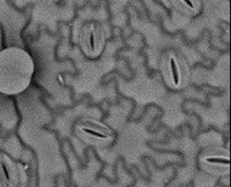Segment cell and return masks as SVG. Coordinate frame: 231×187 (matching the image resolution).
Wrapping results in <instances>:
<instances>
[{"instance_id":"cell-1","label":"cell","mask_w":231,"mask_h":187,"mask_svg":"<svg viewBox=\"0 0 231 187\" xmlns=\"http://www.w3.org/2000/svg\"><path fill=\"white\" fill-rule=\"evenodd\" d=\"M30 66L24 53L14 48L0 51V92L11 95L25 84Z\"/></svg>"},{"instance_id":"cell-2","label":"cell","mask_w":231,"mask_h":187,"mask_svg":"<svg viewBox=\"0 0 231 187\" xmlns=\"http://www.w3.org/2000/svg\"><path fill=\"white\" fill-rule=\"evenodd\" d=\"M170 70H171V75H173V81L174 85H178L180 82V75L177 65H176L175 59L173 57L170 58Z\"/></svg>"},{"instance_id":"cell-3","label":"cell","mask_w":231,"mask_h":187,"mask_svg":"<svg viewBox=\"0 0 231 187\" xmlns=\"http://www.w3.org/2000/svg\"><path fill=\"white\" fill-rule=\"evenodd\" d=\"M82 131H84L85 133L89 134L91 136L96 137V138H100V139H106L107 135L104 133H101V132H98L96 130H93L92 128H88V127H82Z\"/></svg>"},{"instance_id":"cell-4","label":"cell","mask_w":231,"mask_h":187,"mask_svg":"<svg viewBox=\"0 0 231 187\" xmlns=\"http://www.w3.org/2000/svg\"><path fill=\"white\" fill-rule=\"evenodd\" d=\"M0 168H1L2 170V173L4 174V176H5V179H6V181L8 183L11 182V176H10V172H9V169L8 167L6 165V162H5L4 159L0 158Z\"/></svg>"},{"instance_id":"cell-5","label":"cell","mask_w":231,"mask_h":187,"mask_svg":"<svg viewBox=\"0 0 231 187\" xmlns=\"http://www.w3.org/2000/svg\"><path fill=\"white\" fill-rule=\"evenodd\" d=\"M206 161L210 163H218V164H229L228 158H223V157H209L206 158Z\"/></svg>"},{"instance_id":"cell-6","label":"cell","mask_w":231,"mask_h":187,"mask_svg":"<svg viewBox=\"0 0 231 187\" xmlns=\"http://www.w3.org/2000/svg\"><path fill=\"white\" fill-rule=\"evenodd\" d=\"M89 46H90V50L93 51L95 47V35H93V32H91L90 37H89Z\"/></svg>"},{"instance_id":"cell-7","label":"cell","mask_w":231,"mask_h":187,"mask_svg":"<svg viewBox=\"0 0 231 187\" xmlns=\"http://www.w3.org/2000/svg\"><path fill=\"white\" fill-rule=\"evenodd\" d=\"M90 124L91 125H93V126H95V128H99V127H100V128H102L103 130H107V127H105V126H99V125H98V124H96V122H90Z\"/></svg>"},{"instance_id":"cell-8","label":"cell","mask_w":231,"mask_h":187,"mask_svg":"<svg viewBox=\"0 0 231 187\" xmlns=\"http://www.w3.org/2000/svg\"><path fill=\"white\" fill-rule=\"evenodd\" d=\"M183 1H184L187 5H188L190 8H193V9L195 8V5L193 4V2H192L191 0H183Z\"/></svg>"}]
</instances>
